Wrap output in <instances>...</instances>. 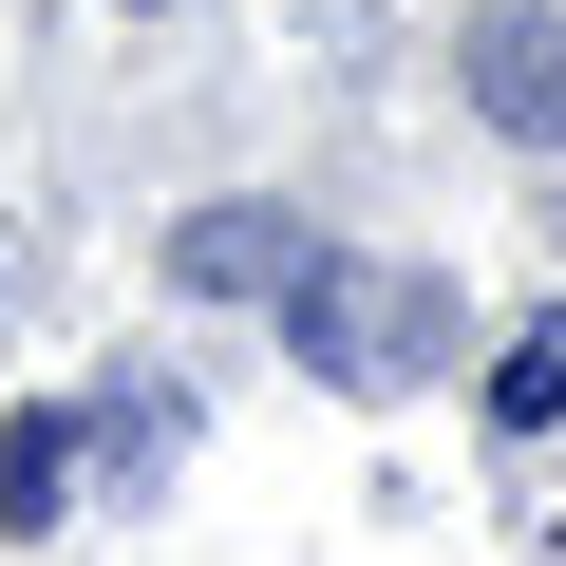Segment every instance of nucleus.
<instances>
[{"mask_svg": "<svg viewBox=\"0 0 566 566\" xmlns=\"http://www.w3.org/2000/svg\"><path fill=\"white\" fill-rule=\"evenodd\" d=\"M283 322H303V359H322L340 397H397V378H434V340H453V303H434L416 264H303Z\"/></svg>", "mask_w": 566, "mask_h": 566, "instance_id": "obj_1", "label": "nucleus"}, {"mask_svg": "<svg viewBox=\"0 0 566 566\" xmlns=\"http://www.w3.org/2000/svg\"><path fill=\"white\" fill-rule=\"evenodd\" d=\"M303 264H322V245L283 227V208H189V227H170V283H189V303H283Z\"/></svg>", "mask_w": 566, "mask_h": 566, "instance_id": "obj_2", "label": "nucleus"}, {"mask_svg": "<svg viewBox=\"0 0 566 566\" xmlns=\"http://www.w3.org/2000/svg\"><path fill=\"white\" fill-rule=\"evenodd\" d=\"M472 114L547 151L566 133V20H472Z\"/></svg>", "mask_w": 566, "mask_h": 566, "instance_id": "obj_3", "label": "nucleus"}, {"mask_svg": "<svg viewBox=\"0 0 566 566\" xmlns=\"http://www.w3.org/2000/svg\"><path fill=\"white\" fill-rule=\"evenodd\" d=\"M57 472H76V416H20V434H0V528H57L76 510Z\"/></svg>", "mask_w": 566, "mask_h": 566, "instance_id": "obj_4", "label": "nucleus"}, {"mask_svg": "<svg viewBox=\"0 0 566 566\" xmlns=\"http://www.w3.org/2000/svg\"><path fill=\"white\" fill-rule=\"evenodd\" d=\"M491 416L547 434V416H566V340H510V359H491Z\"/></svg>", "mask_w": 566, "mask_h": 566, "instance_id": "obj_5", "label": "nucleus"}]
</instances>
